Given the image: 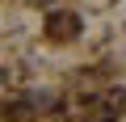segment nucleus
<instances>
[{
    "mask_svg": "<svg viewBox=\"0 0 126 122\" xmlns=\"http://www.w3.org/2000/svg\"><path fill=\"white\" fill-rule=\"evenodd\" d=\"M50 34L55 38H76L80 34V21L76 17H50Z\"/></svg>",
    "mask_w": 126,
    "mask_h": 122,
    "instance_id": "1",
    "label": "nucleus"
}]
</instances>
